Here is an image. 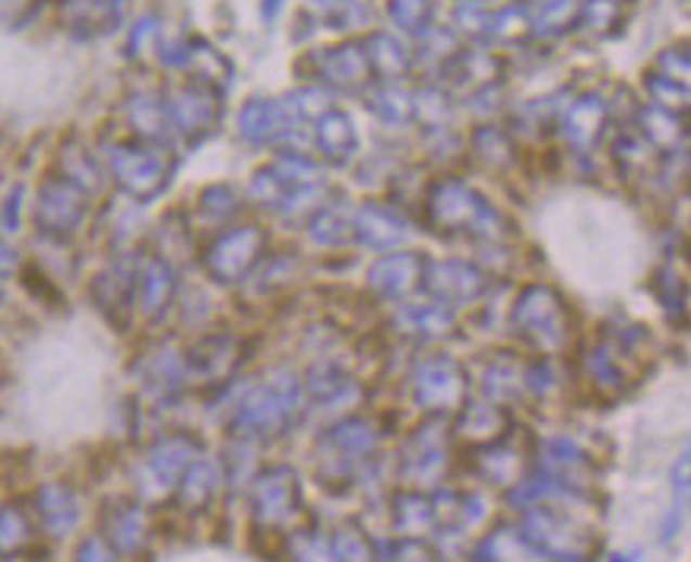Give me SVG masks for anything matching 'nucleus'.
Instances as JSON below:
<instances>
[{"mask_svg":"<svg viewBox=\"0 0 691 562\" xmlns=\"http://www.w3.org/2000/svg\"><path fill=\"white\" fill-rule=\"evenodd\" d=\"M584 369H587V379H590V385L597 391H603V394H618V391H622L625 372H622V366L615 362V349H612L606 341L597 344L587 353Z\"/></svg>","mask_w":691,"mask_h":562,"instance_id":"5","label":"nucleus"},{"mask_svg":"<svg viewBox=\"0 0 691 562\" xmlns=\"http://www.w3.org/2000/svg\"><path fill=\"white\" fill-rule=\"evenodd\" d=\"M615 20H618V0H584V3H577V16H574L577 29H584L590 36L610 33Z\"/></svg>","mask_w":691,"mask_h":562,"instance_id":"7","label":"nucleus"},{"mask_svg":"<svg viewBox=\"0 0 691 562\" xmlns=\"http://www.w3.org/2000/svg\"><path fill=\"white\" fill-rule=\"evenodd\" d=\"M673 489H676L679 496H691V451L689 455H682V458L676 461V468H673Z\"/></svg>","mask_w":691,"mask_h":562,"instance_id":"9","label":"nucleus"},{"mask_svg":"<svg viewBox=\"0 0 691 562\" xmlns=\"http://www.w3.org/2000/svg\"><path fill=\"white\" fill-rule=\"evenodd\" d=\"M539 461H542V474L559 480L574 489V483L590 471V458L580 445H574L571 438H546L539 445Z\"/></svg>","mask_w":691,"mask_h":562,"instance_id":"4","label":"nucleus"},{"mask_svg":"<svg viewBox=\"0 0 691 562\" xmlns=\"http://www.w3.org/2000/svg\"><path fill=\"white\" fill-rule=\"evenodd\" d=\"M577 16V0H529V26L539 36H555Z\"/></svg>","mask_w":691,"mask_h":562,"instance_id":"6","label":"nucleus"},{"mask_svg":"<svg viewBox=\"0 0 691 562\" xmlns=\"http://www.w3.org/2000/svg\"><path fill=\"white\" fill-rule=\"evenodd\" d=\"M476 3H483V0H476Z\"/></svg>","mask_w":691,"mask_h":562,"instance_id":"10","label":"nucleus"},{"mask_svg":"<svg viewBox=\"0 0 691 562\" xmlns=\"http://www.w3.org/2000/svg\"><path fill=\"white\" fill-rule=\"evenodd\" d=\"M511 324L542 356L562 353L571 341L568 303L562 299V293H555L552 286H542V283H533L517 296V305L511 311Z\"/></svg>","mask_w":691,"mask_h":562,"instance_id":"1","label":"nucleus"},{"mask_svg":"<svg viewBox=\"0 0 691 562\" xmlns=\"http://www.w3.org/2000/svg\"><path fill=\"white\" fill-rule=\"evenodd\" d=\"M524 382H527L529 394H536V397H546L549 391L559 388V379H555V369H552V362H549V359L533 362Z\"/></svg>","mask_w":691,"mask_h":562,"instance_id":"8","label":"nucleus"},{"mask_svg":"<svg viewBox=\"0 0 691 562\" xmlns=\"http://www.w3.org/2000/svg\"><path fill=\"white\" fill-rule=\"evenodd\" d=\"M524 537L542 560H584L590 553V534H584L565 512L549 502L529 506Z\"/></svg>","mask_w":691,"mask_h":562,"instance_id":"2","label":"nucleus"},{"mask_svg":"<svg viewBox=\"0 0 691 562\" xmlns=\"http://www.w3.org/2000/svg\"><path fill=\"white\" fill-rule=\"evenodd\" d=\"M603 128H606V102L600 95H580V99H574L568 108H565L562 122H559V130H562L565 143H568L571 150H577V153L593 150Z\"/></svg>","mask_w":691,"mask_h":562,"instance_id":"3","label":"nucleus"}]
</instances>
